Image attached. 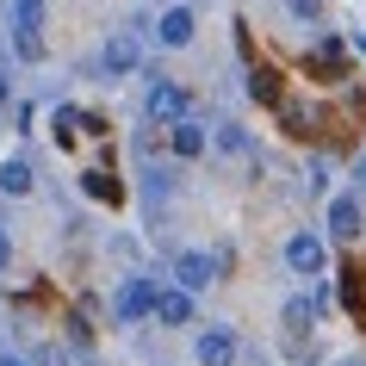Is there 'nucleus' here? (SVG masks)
<instances>
[{"mask_svg":"<svg viewBox=\"0 0 366 366\" xmlns=\"http://www.w3.org/2000/svg\"><path fill=\"white\" fill-rule=\"evenodd\" d=\"M13 50L19 62H44V0H13Z\"/></svg>","mask_w":366,"mask_h":366,"instance_id":"nucleus-1","label":"nucleus"},{"mask_svg":"<svg viewBox=\"0 0 366 366\" xmlns=\"http://www.w3.org/2000/svg\"><path fill=\"white\" fill-rule=\"evenodd\" d=\"M286 267L298 273V280H317V273L329 267V249H323V236H317V230H298V236L286 242Z\"/></svg>","mask_w":366,"mask_h":366,"instance_id":"nucleus-2","label":"nucleus"},{"mask_svg":"<svg viewBox=\"0 0 366 366\" xmlns=\"http://www.w3.org/2000/svg\"><path fill=\"white\" fill-rule=\"evenodd\" d=\"M143 118H149V124H162V131H168V124H180V118H187V94H180L174 81H149Z\"/></svg>","mask_w":366,"mask_h":366,"instance_id":"nucleus-3","label":"nucleus"},{"mask_svg":"<svg viewBox=\"0 0 366 366\" xmlns=\"http://www.w3.org/2000/svg\"><path fill=\"white\" fill-rule=\"evenodd\" d=\"M137 62H143V44H137V31H118V38L99 50V75L124 81V75H137Z\"/></svg>","mask_w":366,"mask_h":366,"instance_id":"nucleus-4","label":"nucleus"},{"mask_svg":"<svg viewBox=\"0 0 366 366\" xmlns=\"http://www.w3.org/2000/svg\"><path fill=\"white\" fill-rule=\"evenodd\" d=\"M112 317L118 323H143V317H155V286L149 280H124L112 298Z\"/></svg>","mask_w":366,"mask_h":366,"instance_id":"nucleus-5","label":"nucleus"},{"mask_svg":"<svg viewBox=\"0 0 366 366\" xmlns=\"http://www.w3.org/2000/svg\"><path fill=\"white\" fill-rule=\"evenodd\" d=\"M174 280H180L187 292H205L217 280V261L205 249H180V254H174Z\"/></svg>","mask_w":366,"mask_h":366,"instance_id":"nucleus-6","label":"nucleus"},{"mask_svg":"<svg viewBox=\"0 0 366 366\" xmlns=\"http://www.w3.org/2000/svg\"><path fill=\"white\" fill-rule=\"evenodd\" d=\"M360 230H366V217H360V199H354V193L329 199V236H335V242H360Z\"/></svg>","mask_w":366,"mask_h":366,"instance_id":"nucleus-7","label":"nucleus"},{"mask_svg":"<svg viewBox=\"0 0 366 366\" xmlns=\"http://www.w3.org/2000/svg\"><path fill=\"white\" fill-rule=\"evenodd\" d=\"M193 360L199 366H236V329H205L193 342Z\"/></svg>","mask_w":366,"mask_h":366,"instance_id":"nucleus-8","label":"nucleus"},{"mask_svg":"<svg viewBox=\"0 0 366 366\" xmlns=\"http://www.w3.org/2000/svg\"><path fill=\"white\" fill-rule=\"evenodd\" d=\"M193 31H199V19H193V6H168L162 19H155V38L168 44V50H187L193 44Z\"/></svg>","mask_w":366,"mask_h":366,"instance_id":"nucleus-9","label":"nucleus"},{"mask_svg":"<svg viewBox=\"0 0 366 366\" xmlns=\"http://www.w3.org/2000/svg\"><path fill=\"white\" fill-rule=\"evenodd\" d=\"M155 317H162L168 329L193 323V292H187V286H174V292H155Z\"/></svg>","mask_w":366,"mask_h":366,"instance_id":"nucleus-10","label":"nucleus"},{"mask_svg":"<svg viewBox=\"0 0 366 366\" xmlns=\"http://www.w3.org/2000/svg\"><path fill=\"white\" fill-rule=\"evenodd\" d=\"M168 149L180 155V162H199V155H205V131H199L193 118H180V124H168Z\"/></svg>","mask_w":366,"mask_h":366,"instance_id":"nucleus-11","label":"nucleus"},{"mask_svg":"<svg viewBox=\"0 0 366 366\" xmlns=\"http://www.w3.org/2000/svg\"><path fill=\"white\" fill-rule=\"evenodd\" d=\"M31 187H38V174H31V162H25V155H13V162H0V193L25 199Z\"/></svg>","mask_w":366,"mask_h":366,"instance_id":"nucleus-12","label":"nucleus"},{"mask_svg":"<svg viewBox=\"0 0 366 366\" xmlns=\"http://www.w3.org/2000/svg\"><path fill=\"white\" fill-rule=\"evenodd\" d=\"M317 317H323V305H317V298H292V305H286V329H292V335H305Z\"/></svg>","mask_w":366,"mask_h":366,"instance_id":"nucleus-13","label":"nucleus"},{"mask_svg":"<svg viewBox=\"0 0 366 366\" xmlns=\"http://www.w3.org/2000/svg\"><path fill=\"white\" fill-rule=\"evenodd\" d=\"M217 149H230V155H242V162H254V143H249V131H236L230 118L217 124Z\"/></svg>","mask_w":366,"mask_h":366,"instance_id":"nucleus-14","label":"nucleus"},{"mask_svg":"<svg viewBox=\"0 0 366 366\" xmlns=\"http://www.w3.org/2000/svg\"><path fill=\"white\" fill-rule=\"evenodd\" d=\"M249 94L261 99V106H280V75H273V69H254V75H249Z\"/></svg>","mask_w":366,"mask_h":366,"instance_id":"nucleus-15","label":"nucleus"},{"mask_svg":"<svg viewBox=\"0 0 366 366\" xmlns=\"http://www.w3.org/2000/svg\"><path fill=\"white\" fill-rule=\"evenodd\" d=\"M286 13L298 25H317V19H323V0H286Z\"/></svg>","mask_w":366,"mask_h":366,"instance_id":"nucleus-16","label":"nucleus"},{"mask_svg":"<svg viewBox=\"0 0 366 366\" xmlns=\"http://www.w3.org/2000/svg\"><path fill=\"white\" fill-rule=\"evenodd\" d=\"M87 193H99V199H118V187L106 180V174H87Z\"/></svg>","mask_w":366,"mask_h":366,"instance_id":"nucleus-17","label":"nucleus"},{"mask_svg":"<svg viewBox=\"0 0 366 366\" xmlns=\"http://www.w3.org/2000/svg\"><path fill=\"white\" fill-rule=\"evenodd\" d=\"M6 267H13V236L0 230V273H6Z\"/></svg>","mask_w":366,"mask_h":366,"instance_id":"nucleus-18","label":"nucleus"},{"mask_svg":"<svg viewBox=\"0 0 366 366\" xmlns=\"http://www.w3.org/2000/svg\"><path fill=\"white\" fill-rule=\"evenodd\" d=\"M6 94H13V81H6V69H0V99H6Z\"/></svg>","mask_w":366,"mask_h":366,"instance_id":"nucleus-19","label":"nucleus"},{"mask_svg":"<svg viewBox=\"0 0 366 366\" xmlns=\"http://www.w3.org/2000/svg\"><path fill=\"white\" fill-rule=\"evenodd\" d=\"M0 366H25V360H13V354H0Z\"/></svg>","mask_w":366,"mask_h":366,"instance_id":"nucleus-20","label":"nucleus"},{"mask_svg":"<svg viewBox=\"0 0 366 366\" xmlns=\"http://www.w3.org/2000/svg\"><path fill=\"white\" fill-rule=\"evenodd\" d=\"M342 366H360V360H342Z\"/></svg>","mask_w":366,"mask_h":366,"instance_id":"nucleus-21","label":"nucleus"}]
</instances>
